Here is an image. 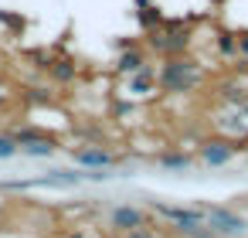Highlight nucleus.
<instances>
[{
  "label": "nucleus",
  "mask_w": 248,
  "mask_h": 238,
  "mask_svg": "<svg viewBox=\"0 0 248 238\" xmlns=\"http://www.w3.org/2000/svg\"><path fill=\"white\" fill-rule=\"evenodd\" d=\"M197 82H201V68L184 55H170L160 68V89L163 92H190Z\"/></svg>",
  "instance_id": "nucleus-1"
},
{
  "label": "nucleus",
  "mask_w": 248,
  "mask_h": 238,
  "mask_svg": "<svg viewBox=\"0 0 248 238\" xmlns=\"http://www.w3.org/2000/svg\"><path fill=\"white\" fill-rule=\"evenodd\" d=\"M204 214V224L217 235V238H238L248 231V221L241 214H234L231 207H217V204H201L197 207Z\"/></svg>",
  "instance_id": "nucleus-2"
},
{
  "label": "nucleus",
  "mask_w": 248,
  "mask_h": 238,
  "mask_svg": "<svg viewBox=\"0 0 248 238\" xmlns=\"http://www.w3.org/2000/svg\"><path fill=\"white\" fill-rule=\"evenodd\" d=\"M109 221H112L116 231H140V228L146 224V214H143L140 207H133V204H119V207L109 214Z\"/></svg>",
  "instance_id": "nucleus-3"
},
{
  "label": "nucleus",
  "mask_w": 248,
  "mask_h": 238,
  "mask_svg": "<svg viewBox=\"0 0 248 238\" xmlns=\"http://www.w3.org/2000/svg\"><path fill=\"white\" fill-rule=\"evenodd\" d=\"M231 153H234V146H228V143H221V140H211V143L201 146V160H204L207 167H221V163H228Z\"/></svg>",
  "instance_id": "nucleus-4"
},
{
  "label": "nucleus",
  "mask_w": 248,
  "mask_h": 238,
  "mask_svg": "<svg viewBox=\"0 0 248 238\" xmlns=\"http://www.w3.org/2000/svg\"><path fill=\"white\" fill-rule=\"evenodd\" d=\"M17 143H24L21 150L24 153H31V157H51L55 153V143L51 140H45V136H31V133H24V136H14Z\"/></svg>",
  "instance_id": "nucleus-5"
},
{
  "label": "nucleus",
  "mask_w": 248,
  "mask_h": 238,
  "mask_svg": "<svg viewBox=\"0 0 248 238\" xmlns=\"http://www.w3.org/2000/svg\"><path fill=\"white\" fill-rule=\"evenodd\" d=\"M75 160H78L82 167H116V163H119V160H116L112 153H106V150H78Z\"/></svg>",
  "instance_id": "nucleus-6"
},
{
  "label": "nucleus",
  "mask_w": 248,
  "mask_h": 238,
  "mask_svg": "<svg viewBox=\"0 0 248 238\" xmlns=\"http://www.w3.org/2000/svg\"><path fill=\"white\" fill-rule=\"evenodd\" d=\"M116 68H119L123 75H136V72H143V51H123L119 62H116Z\"/></svg>",
  "instance_id": "nucleus-7"
},
{
  "label": "nucleus",
  "mask_w": 248,
  "mask_h": 238,
  "mask_svg": "<svg viewBox=\"0 0 248 238\" xmlns=\"http://www.w3.org/2000/svg\"><path fill=\"white\" fill-rule=\"evenodd\" d=\"M140 24L146 28V31H156L160 24H163V17H160V11L156 7H150L146 0H140Z\"/></svg>",
  "instance_id": "nucleus-8"
},
{
  "label": "nucleus",
  "mask_w": 248,
  "mask_h": 238,
  "mask_svg": "<svg viewBox=\"0 0 248 238\" xmlns=\"http://www.w3.org/2000/svg\"><path fill=\"white\" fill-rule=\"evenodd\" d=\"M156 48H167L170 55H180V51L187 48V34H184V31H170V34H167V41H160Z\"/></svg>",
  "instance_id": "nucleus-9"
},
{
  "label": "nucleus",
  "mask_w": 248,
  "mask_h": 238,
  "mask_svg": "<svg viewBox=\"0 0 248 238\" xmlns=\"http://www.w3.org/2000/svg\"><path fill=\"white\" fill-rule=\"evenodd\" d=\"M51 75H55L58 82H72V79H75V65H72V62H55Z\"/></svg>",
  "instance_id": "nucleus-10"
},
{
  "label": "nucleus",
  "mask_w": 248,
  "mask_h": 238,
  "mask_svg": "<svg viewBox=\"0 0 248 238\" xmlns=\"http://www.w3.org/2000/svg\"><path fill=\"white\" fill-rule=\"evenodd\" d=\"M17 140L14 136H0V160H7V157H17Z\"/></svg>",
  "instance_id": "nucleus-11"
},
{
  "label": "nucleus",
  "mask_w": 248,
  "mask_h": 238,
  "mask_svg": "<svg viewBox=\"0 0 248 238\" xmlns=\"http://www.w3.org/2000/svg\"><path fill=\"white\" fill-rule=\"evenodd\" d=\"M160 163H163L167 170H184V167H190V160H187V157H177V153H173V157L167 153V157H163Z\"/></svg>",
  "instance_id": "nucleus-12"
},
{
  "label": "nucleus",
  "mask_w": 248,
  "mask_h": 238,
  "mask_svg": "<svg viewBox=\"0 0 248 238\" xmlns=\"http://www.w3.org/2000/svg\"><path fill=\"white\" fill-rule=\"evenodd\" d=\"M217 48H221L224 55H234V48H238V41H234L231 34H221V38H217Z\"/></svg>",
  "instance_id": "nucleus-13"
},
{
  "label": "nucleus",
  "mask_w": 248,
  "mask_h": 238,
  "mask_svg": "<svg viewBox=\"0 0 248 238\" xmlns=\"http://www.w3.org/2000/svg\"><path fill=\"white\" fill-rule=\"evenodd\" d=\"M238 48H241V51L248 55V34H238Z\"/></svg>",
  "instance_id": "nucleus-14"
},
{
  "label": "nucleus",
  "mask_w": 248,
  "mask_h": 238,
  "mask_svg": "<svg viewBox=\"0 0 248 238\" xmlns=\"http://www.w3.org/2000/svg\"><path fill=\"white\" fill-rule=\"evenodd\" d=\"M129 235H133V238H153V235H150L146 228H140V231H129Z\"/></svg>",
  "instance_id": "nucleus-15"
},
{
  "label": "nucleus",
  "mask_w": 248,
  "mask_h": 238,
  "mask_svg": "<svg viewBox=\"0 0 248 238\" xmlns=\"http://www.w3.org/2000/svg\"><path fill=\"white\" fill-rule=\"evenodd\" d=\"M4 102H7V95H4V92H0V106H4Z\"/></svg>",
  "instance_id": "nucleus-16"
}]
</instances>
